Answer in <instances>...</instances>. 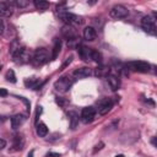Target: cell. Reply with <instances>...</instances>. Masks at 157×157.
<instances>
[{
  "label": "cell",
  "mask_w": 157,
  "mask_h": 157,
  "mask_svg": "<svg viewBox=\"0 0 157 157\" xmlns=\"http://www.w3.org/2000/svg\"><path fill=\"white\" fill-rule=\"evenodd\" d=\"M25 85L27 87H31V88H38L40 86V83H38V80L36 77H28L25 80Z\"/></svg>",
  "instance_id": "obj_22"
},
{
  "label": "cell",
  "mask_w": 157,
  "mask_h": 157,
  "mask_svg": "<svg viewBox=\"0 0 157 157\" xmlns=\"http://www.w3.org/2000/svg\"><path fill=\"white\" fill-rule=\"evenodd\" d=\"M4 29H5V25H4V22H2V20L0 18V36L4 33Z\"/></svg>",
  "instance_id": "obj_32"
},
{
  "label": "cell",
  "mask_w": 157,
  "mask_h": 157,
  "mask_svg": "<svg viewBox=\"0 0 157 157\" xmlns=\"http://www.w3.org/2000/svg\"><path fill=\"white\" fill-rule=\"evenodd\" d=\"M26 115H23V114H15L12 118H11V128L13 129V130H16V129H18L20 126H22L23 125V123L26 121Z\"/></svg>",
  "instance_id": "obj_14"
},
{
  "label": "cell",
  "mask_w": 157,
  "mask_h": 157,
  "mask_svg": "<svg viewBox=\"0 0 157 157\" xmlns=\"http://www.w3.org/2000/svg\"><path fill=\"white\" fill-rule=\"evenodd\" d=\"M92 48H88L83 44H80L77 45V52H78V55L82 60L87 61V60H91V55H92Z\"/></svg>",
  "instance_id": "obj_12"
},
{
  "label": "cell",
  "mask_w": 157,
  "mask_h": 157,
  "mask_svg": "<svg viewBox=\"0 0 157 157\" xmlns=\"http://www.w3.org/2000/svg\"><path fill=\"white\" fill-rule=\"evenodd\" d=\"M107 81H108V83H109V86H110V88L113 91L119 90V87H120V78H119V76H117V75H108L107 76Z\"/></svg>",
  "instance_id": "obj_16"
},
{
  "label": "cell",
  "mask_w": 157,
  "mask_h": 157,
  "mask_svg": "<svg viewBox=\"0 0 157 157\" xmlns=\"http://www.w3.org/2000/svg\"><path fill=\"white\" fill-rule=\"evenodd\" d=\"M94 117H96V110L93 107H85L82 110H81V115H80V119L82 120V123L85 124H90L94 120Z\"/></svg>",
  "instance_id": "obj_9"
},
{
  "label": "cell",
  "mask_w": 157,
  "mask_h": 157,
  "mask_svg": "<svg viewBox=\"0 0 157 157\" xmlns=\"http://www.w3.org/2000/svg\"><path fill=\"white\" fill-rule=\"evenodd\" d=\"M61 34H63L64 38H66L70 42L76 40L78 38V34H77L76 28L74 26H70V25H64L61 27Z\"/></svg>",
  "instance_id": "obj_7"
},
{
  "label": "cell",
  "mask_w": 157,
  "mask_h": 157,
  "mask_svg": "<svg viewBox=\"0 0 157 157\" xmlns=\"http://www.w3.org/2000/svg\"><path fill=\"white\" fill-rule=\"evenodd\" d=\"M49 59H50V56H49L48 50L45 48H38L34 50L31 61L34 66H42V65L47 64L49 61Z\"/></svg>",
  "instance_id": "obj_1"
},
{
  "label": "cell",
  "mask_w": 157,
  "mask_h": 157,
  "mask_svg": "<svg viewBox=\"0 0 157 157\" xmlns=\"http://www.w3.org/2000/svg\"><path fill=\"white\" fill-rule=\"evenodd\" d=\"M28 5H29V2H28L27 0H16V1L13 2V6L20 7V9H23V7L28 6Z\"/></svg>",
  "instance_id": "obj_25"
},
{
  "label": "cell",
  "mask_w": 157,
  "mask_h": 157,
  "mask_svg": "<svg viewBox=\"0 0 157 157\" xmlns=\"http://www.w3.org/2000/svg\"><path fill=\"white\" fill-rule=\"evenodd\" d=\"M58 16L61 21L65 22V25H70V26H74V25H82L85 22L83 17L82 16H78V15H75V13H71L69 11H61V12H58Z\"/></svg>",
  "instance_id": "obj_2"
},
{
  "label": "cell",
  "mask_w": 157,
  "mask_h": 157,
  "mask_svg": "<svg viewBox=\"0 0 157 157\" xmlns=\"http://www.w3.org/2000/svg\"><path fill=\"white\" fill-rule=\"evenodd\" d=\"M11 56H12V59H13V61L16 64H26V63H28L32 59L31 53L23 45H21Z\"/></svg>",
  "instance_id": "obj_3"
},
{
  "label": "cell",
  "mask_w": 157,
  "mask_h": 157,
  "mask_svg": "<svg viewBox=\"0 0 157 157\" xmlns=\"http://www.w3.org/2000/svg\"><path fill=\"white\" fill-rule=\"evenodd\" d=\"M71 61H72V55H70L69 58H66V60H65V61H64V64L61 65V69H60V70H64L67 65H70V64H71Z\"/></svg>",
  "instance_id": "obj_27"
},
{
  "label": "cell",
  "mask_w": 157,
  "mask_h": 157,
  "mask_svg": "<svg viewBox=\"0 0 157 157\" xmlns=\"http://www.w3.org/2000/svg\"><path fill=\"white\" fill-rule=\"evenodd\" d=\"M109 15L113 18H125L129 15V10L124 5H114L110 9Z\"/></svg>",
  "instance_id": "obj_5"
},
{
  "label": "cell",
  "mask_w": 157,
  "mask_h": 157,
  "mask_svg": "<svg viewBox=\"0 0 157 157\" xmlns=\"http://www.w3.org/2000/svg\"><path fill=\"white\" fill-rule=\"evenodd\" d=\"M45 157H61L60 153H56V152H48L45 155Z\"/></svg>",
  "instance_id": "obj_30"
},
{
  "label": "cell",
  "mask_w": 157,
  "mask_h": 157,
  "mask_svg": "<svg viewBox=\"0 0 157 157\" xmlns=\"http://www.w3.org/2000/svg\"><path fill=\"white\" fill-rule=\"evenodd\" d=\"M23 146H25V139H23V136L20 135V134L15 135L13 136V145H12L13 151H20V150L23 148Z\"/></svg>",
  "instance_id": "obj_17"
},
{
  "label": "cell",
  "mask_w": 157,
  "mask_h": 157,
  "mask_svg": "<svg viewBox=\"0 0 157 157\" xmlns=\"http://www.w3.org/2000/svg\"><path fill=\"white\" fill-rule=\"evenodd\" d=\"M74 80L69 76H61L59 77L55 82H54V88L59 92H66L70 90V87L72 86Z\"/></svg>",
  "instance_id": "obj_4"
},
{
  "label": "cell",
  "mask_w": 157,
  "mask_h": 157,
  "mask_svg": "<svg viewBox=\"0 0 157 157\" xmlns=\"http://www.w3.org/2000/svg\"><path fill=\"white\" fill-rule=\"evenodd\" d=\"M115 157H124V156H123V155H117Z\"/></svg>",
  "instance_id": "obj_36"
},
{
  "label": "cell",
  "mask_w": 157,
  "mask_h": 157,
  "mask_svg": "<svg viewBox=\"0 0 157 157\" xmlns=\"http://www.w3.org/2000/svg\"><path fill=\"white\" fill-rule=\"evenodd\" d=\"M74 77L75 78H85V77H88L92 75V70L87 66H83V67H78L76 69L74 72H72Z\"/></svg>",
  "instance_id": "obj_13"
},
{
  "label": "cell",
  "mask_w": 157,
  "mask_h": 157,
  "mask_svg": "<svg viewBox=\"0 0 157 157\" xmlns=\"http://www.w3.org/2000/svg\"><path fill=\"white\" fill-rule=\"evenodd\" d=\"M36 131H37V135H38V136L44 137V136H47V134H48V128H47V125H45L44 123H39V124H37Z\"/></svg>",
  "instance_id": "obj_21"
},
{
  "label": "cell",
  "mask_w": 157,
  "mask_h": 157,
  "mask_svg": "<svg viewBox=\"0 0 157 157\" xmlns=\"http://www.w3.org/2000/svg\"><path fill=\"white\" fill-rule=\"evenodd\" d=\"M61 39L56 38L55 42H54V45H53V50H52V55H50V60H55L61 50Z\"/></svg>",
  "instance_id": "obj_18"
},
{
  "label": "cell",
  "mask_w": 157,
  "mask_h": 157,
  "mask_svg": "<svg viewBox=\"0 0 157 157\" xmlns=\"http://www.w3.org/2000/svg\"><path fill=\"white\" fill-rule=\"evenodd\" d=\"M102 146H104V144H103V142H99V144L96 146V148H94V151H93V152H97V150H101V148H102Z\"/></svg>",
  "instance_id": "obj_34"
},
{
  "label": "cell",
  "mask_w": 157,
  "mask_h": 157,
  "mask_svg": "<svg viewBox=\"0 0 157 157\" xmlns=\"http://www.w3.org/2000/svg\"><path fill=\"white\" fill-rule=\"evenodd\" d=\"M94 75L97 77H107L109 75V67L108 66H98L94 70Z\"/></svg>",
  "instance_id": "obj_20"
},
{
  "label": "cell",
  "mask_w": 157,
  "mask_h": 157,
  "mask_svg": "<svg viewBox=\"0 0 157 157\" xmlns=\"http://www.w3.org/2000/svg\"><path fill=\"white\" fill-rule=\"evenodd\" d=\"M40 113H42V107H40V105H37V110H36V119H34V121H36V123L38 121V117L40 115Z\"/></svg>",
  "instance_id": "obj_29"
},
{
  "label": "cell",
  "mask_w": 157,
  "mask_h": 157,
  "mask_svg": "<svg viewBox=\"0 0 157 157\" xmlns=\"http://www.w3.org/2000/svg\"><path fill=\"white\" fill-rule=\"evenodd\" d=\"M141 27L144 28L145 32L155 36L156 34V25H155V20L151 16H145L141 20Z\"/></svg>",
  "instance_id": "obj_6"
},
{
  "label": "cell",
  "mask_w": 157,
  "mask_h": 157,
  "mask_svg": "<svg viewBox=\"0 0 157 157\" xmlns=\"http://www.w3.org/2000/svg\"><path fill=\"white\" fill-rule=\"evenodd\" d=\"M6 80L10 81V82H12V83L16 82V76H15L13 70H9V71L6 72Z\"/></svg>",
  "instance_id": "obj_26"
},
{
  "label": "cell",
  "mask_w": 157,
  "mask_h": 157,
  "mask_svg": "<svg viewBox=\"0 0 157 157\" xmlns=\"http://www.w3.org/2000/svg\"><path fill=\"white\" fill-rule=\"evenodd\" d=\"M34 6L37 10H47L49 7V2L48 1H43V0H34Z\"/></svg>",
  "instance_id": "obj_23"
},
{
  "label": "cell",
  "mask_w": 157,
  "mask_h": 157,
  "mask_svg": "<svg viewBox=\"0 0 157 157\" xmlns=\"http://www.w3.org/2000/svg\"><path fill=\"white\" fill-rule=\"evenodd\" d=\"M67 118H69L71 129H75V128L77 126V124H78V120H80L78 114H77L76 112H74V110H69V112H67Z\"/></svg>",
  "instance_id": "obj_19"
},
{
  "label": "cell",
  "mask_w": 157,
  "mask_h": 157,
  "mask_svg": "<svg viewBox=\"0 0 157 157\" xmlns=\"http://www.w3.org/2000/svg\"><path fill=\"white\" fill-rule=\"evenodd\" d=\"M7 94H9L7 90H5V88H0V97H6Z\"/></svg>",
  "instance_id": "obj_31"
},
{
  "label": "cell",
  "mask_w": 157,
  "mask_h": 157,
  "mask_svg": "<svg viewBox=\"0 0 157 157\" xmlns=\"http://www.w3.org/2000/svg\"><path fill=\"white\" fill-rule=\"evenodd\" d=\"M12 6H13V2L1 1L0 2V18H2V17H10L12 15Z\"/></svg>",
  "instance_id": "obj_11"
},
{
  "label": "cell",
  "mask_w": 157,
  "mask_h": 157,
  "mask_svg": "<svg viewBox=\"0 0 157 157\" xmlns=\"http://www.w3.org/2000/svg\"><path fill=\"white\" fill-rule=\"evenodd\" d=\"M33 153H34V151H33V150H31V151H29V153H28V156H27V157H33Z\"/></svg>",
  "instance_id": "obj_35"
},
{
  "label": "cell",
  "mask_w": 157,
  "mask_h": 157,
  "mask_svg": "<svg viewBox=\"0 0 157 157\" xmlns=\"http://www.w3.org/2000/svg\"><path fill=\"white\" fill-rule=\"evenodd\" d=\"M5 146H6V141H5L4 139H0V151H1Z\"/></svg>",
  "instance_id": "obj_33"
},
{
  "label": "cell",
  "mask_w": 157,
  "mask_h": 157,
  "mask_svg": "<svg viewBox=\"0 0 157 157\" xmlns=\"http://www.w3.org/2000/svg\"><path fill=\"white\" fill-rule=\"evenodd\" d=\"M130 70L136 71V72H148L151 69V65L146 61H131L126 65Z\"/></svg>",
  "instance_id": "obj_8"
},
{
  "label": "cell",
  "mask_w": 157,
  "mask_h": 157,
  "mask_svg": "<svg viewBox=\"0 0 157 157\" xmlns=\"http://www.w3.org/2000/svg\"><path fill=\"white\" fill-rule=\"evenodd\" d=\"M113 108V101L110 98H103L98 102V113L101 115L107 114Z\"/></svg>",
  "instance_id": "obj_10"
},
{
  "label": "cell",
  "mask_w": 157,
  "mask_h": 157,
  "mask_svg": "<svg viewBox=\"0 0 157 157\" xmlns=\"http://www.w3.org/2000/svg\"><path fill=\"white\" fill-rule=\"evenodd\" d=\"M96 37H97V32H96V29H94L92 26H87V27L83 29V38H85L86 40L92 42V40L96 39Z\"/></svg>",
  "instance_id": "obj_15"
},
{
  "label": "cell",
  "mask_w": 157,
  "mask_h": 157,
  "mask_svg": "<svg viewBox=\"0 0 157 157\" xmlns=\"http://www.w3.org/2000/svg\"><path fill=\"white\" fill-rule=\"evenodd\" d=\"M56 103L64 107V105L67 103V101H66V99H64V98H61V97H56Z\"/></svg>",
  "instance_id": "obj_28"
},
{
  "label": "cell",
  "mask_w": 157,
  "mask_h": 157,
  "mask_svg": "<svg viewBox=\"0 0 157 157\" xmlns=\"http://www.w3.org/2000/svg\"><path fill=\"white\" fill-rule=\"evenodd\" d=\"M91 60H93V61H96V63H98V64H101L102 63V54L98 52V50H92V55H91Z\"/></svg>",
  "instance_id": "obj_24"
}]
</instances>
